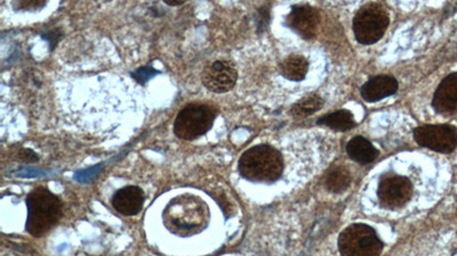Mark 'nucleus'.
<instances>
[{"instance_id":"nucleus-1","label":"nucleus","mask_w":457,"mask_h":256,"mask_svg":"<svg viewBox=\"0 0 457 256\" xmlns=\"http://www.w3.org/2000/svg\"><path fill=\"white\" fill-rule=\"evenodd\" d=\"M207 205L202 199L191 195H182L173 199L164 212V223L174 234L193 235L207 226Z\"/></svg>"},{"instance_id":"nucleus-2","label":"nucleus","mask_w":457,"mask_h":256,"mask_svg":"<svg viewBox=\"0 0 457 256\" xmlns=\"http://www.w3.org/2000/svg\"><path fill=\"white\" fill-rule=\"evenodd\" d=\"M238 169L247 180L273 182L281 178L283 173V157L271 146H254L241 155Z\"/></svg>"},{"instance_id":"nucleus-3","label":"nucleus","mask_w":457,"mask_h":256,"mask_svg":"<svg viewBox=\"0 0 457 256\" xmlns=\"http://www.w3.org/2000/svg\"><path fill=\"white\" fill-rule=\"evenodd\" d=\"M27 231L40 237L52 229L62 215L61 202L51 190L38 187L27 197Z\"/></svg>"},{"instance_id":"nucleus-4","label":"nucleus","mask_w":457,"mask_h":256,"mask_svg":"<svg viewBox=\"0 0 457 256\" xmlns=\"http://www.w3.org/2000/svg\"><path fill=\"white\" fill-rule=\"evenodd\" d=\"M338 248L342 256H380L383 243L373 228L354 223L340 235Z\"/></svg>"},{"instance_id":"nucleus-5","label":"nucleus","mask_w":457,"mask_h":256,"mask_svg":"<svg viewBox=\"0 0 457 256\" xmlns=\"http://www.w3.org/2000/svg\"><path fill=\"white\" fill-rule=\"evenodd\" d=\"M217 118L213 107L205 104H189L181 109L174 122V133L180 139L192 140L210 131Z\"/></svg>"},{"instance_id":"nucleus-6","label":"nucleus","mask_w":457,"mask_h":256,"mask_svg":"<svg viewBox=\"0 0 457 256\" xmlns=\"http://www.w3.org/2000/svg\"><path fill=\"white\" fill-rule=\"evenodd\" d=\"M389 25V14L381 4H368L356 13L354 31L356 40L363 45H372L381 39Z\"/></svg>"},{"instance_id":"nucleus-7","label":"nucleus","mask_w":457,"mask_h":256,"mask_svg":"<svg viewBox=\"0 0 457 256\" xmlns=\"http://www.w3.org/2000/svg\"><path fill=\"white\" fill-rule=\"evenodd\" d=\"M414 138L423 147L439 153H451L457 146V129L448 124L423 126L414 130Z\"/></svg>"},{"instance_id":"nucleus-8","label":"nucleus","mask_w":457,"mask_h":256,"mask_svg":"<svg viewBox=\"0 0 457 256\" xmlns=\"http://www.w3.org/2000/svg\"><path fill=\"white\" fill-rule=\"evenodd\" d=\"M238 73L235 65L228 60H215L205 67L201 81L208 90L223 94L231 90L237 82Z\"/></svg>"},{"instance_id":"nucleus-9","label":"nucleus","mask_w":457,"mask_h":256,"mask_svg":"<svg viewBox=\"0 0 457 256\" xmlns=\"http://www.w3.org/2000/svg\"><path fill=\"white\" fill-rule=\"evenodd\" d=\"M378 195L385 208H401L411 198V181L401 175L384 177L378 184Z\"/></svg>"},{"instance_id":"nucleus-10","label":"nucleus","mask_w":457,"mask_h":256,"mask_svg":"<svg viewBox=\"0 0 457 256\" xmlns=\"http://www.w3.org/2000/svg\"><path fill=\"white\" fill-rule=\"evenodd\" d=\"M287 25L305 39L314 38L319 25V14L310 6H296L287 18Z\"/></svg>"},{"instance_id":"nucleus-11","label":"nucleus","mask_w":457,"mask_h":256,"mask_svg":"<svg viewBox=\"0 0 457 256\" xmlns=\"http://www.w3.org/2000/svg\"><path fill=\"white\" fill-rule=\"evenodd\" d=\"M432 105L442 114H451L457 111V72L442 80L433 97Z\"/></svg>"},{"instance_id":"nucleus-12","label":"nucleus","mask_w":457,"mask_h":256,"mask_svg":"<svg viewBox=\"0 0 457 256\" xmlns=\"http://www.w3.org/2000/svg\"><path fill=\"white\" fill-rule=\"evenodd\" d=\"M143 190L136 186L122 188L112 197V206L115 210L126 217L140 213L143 208Z\"/></svg>"},{"instance_id":"nucleus-13","label":"nucleus","mask_w":457,"mask_h":256,"mask_svg":"<svg viewBox=\"0 0 457 256\" xmlns=\"http://www.w3.org/2000/svg\"><path fill=\"white\" fill-rule=\"evenodd\" d=\"M398 90V82L390 76H378L366 82L361 88V96L368 102H378L396 94Z\"/></svg>"},{"instance_id":"nucleus-14","label":"nucleus","mask_w":457,"mask_h":256,"mask_svg":"<svg viewBox=\"0 0 457 256\" xmlns=\"http://www.w3.org/2000/svg\"><path fill=\"white\" fill-rule=\"evenodd\" d=\"M347 151L352 160L360 164H368L378 156V149L367 139L360 136L354 137L347 142Z\"/></svg>"},{"instance_id":"nucleus-15","label":"nucleus","mask_w":457,"mask_h":256,"mask_svg":"<svg viewBox=\"0 0 457 256\" xmlns=\"http://www.w3.org/2000/svg\"><path fill=\"white\" fill-rule=\"evenodd\" d=\"M308 60L300 55H292L281 63V72L292 81L303 80L308 73Z\"/></svg>"},{"instance_id":"nucleus-16","label":"nucleus","mask_w":457,"mask_h":256,"mask_svg":"<svg viewBox=\"0 0 457 256\" xmlns=\"http://www.w3.org/2000/svg\"><path fill=\"white\" fill-rule=\"evenodd\" d=\"M318 124L326 126V127L332 128L337 131H347V130L352 129L356 122H354V115L351 112L341 109V111H336L334 113H329L319 119Z\"/></svg>"},{"instance_id":"nucleus-17","label":"nucleus","mask_w":457,"mask_h":256,"mask_svg":"<svg viewBox=\"0 0 457 256\" xmlns=\"http://www.w3.org/2000/svg\"><path fill=\"white\" fill-rule=\"evenodd\" d=\"M350 173L343 168H335L329 172L326 178V186L333 193H342L350 186Z\"/></svg>"},{"instance_id":"nucleus-18","label":"nucleus","mask_w":457,"mask_h":256,"mask_svg":"<svg viewBox=\"0 0 457 256\" xmlns=\"http://www.w3.org/2000/svg\"><path fill=\"white\" fill-rule=\"evenodd\" d=\"M323 104V100L319 96H309L296 102L290 109V113L295 118H304L319 111Z\"/></svg>"},{"instance_id":"nucleus-19","label":"nucleus","mask_w":457,"mask_h":256,"mask_svg":"<svg viewBox=\"0 0 457 256\" xmlns=\"http://www.w3.org/2000/svg\"><path fill=\"white\" fill-rule=\"evenodd\" d=\"M18 159L25 163H34L38 161V155L30 149H22L18 153Z\"/></svg>"},{"instance_id":"nucleus-20","label":"nucleus","mask_w":457,"mask_h":256,"mask_svg":"<svg viewBox=\"0 0 457 256\" xmlns=\"http://www.w3.org/2000/svg\"><path fill=\"white\" fill-rule=\"evenodd\" d=\"M165 3L169 5V6H181V5L184 4V1H171V0H167V1H165Z\"/></svg>"}]
</instances>
